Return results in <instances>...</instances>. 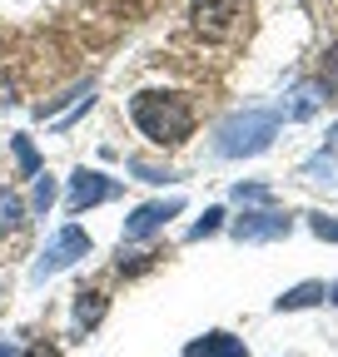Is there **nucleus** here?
Here are the masks:
<instances>
[{"label": "nucleus", "mask_w": 338, "mask_h": 357, "mask_svg": "<svg viewBox=\"0 0 338 357\" xmlns=\"http://www.w3.org/2000/svg\"><path fill=\"white\" fill-rule=\"evenodd\" d=\"M100 318H105V293H80V303H75V328H100Z\"/></svg>", "instance_id": "obj_10"}, {"label": "nucleus", "mask_w": 338, "mask_h": 357, "mask_svg": "<svg viewBox=\"0 0 338 357\" xmlns=\"http://www.w3.org/2000/svg\"><path fill=\"white\" fill-rule=\"evenodd\" d=\"M130 169L145 178V184H164V178H169V169H154V164H145V159H130Z\"/></svg>", "instance_id": "obj_15"}, {"label": "nucleus", "mask_w": 338, "mask_h": 357, "mask_svg": "<svg viewBox=\"0 0 338 357\" xmlns=\"http://www.w3.org/2000/svg\"><path fill=\"white\" fill-rule=\"evenodd\" d=\"M0 298H6V293H0Z\"/></svg>", "instance_id": "obj_24"}, {"label": "nucleus", "mask_w": 338, "mask_h": 357, "mask_svg": "<svg viewBox=\"0 0 338 357\" xmlns=\"http://www.w3.org/2000/svg\"><path fill=\"white\" fill-rule=\"evenodd\" d=\"M314 234H318V238H328V243H338V223L318 213V218H314Z\"/></svg>", "instance_id": "obj_18"}, {"label": "nucleus", "mask_w": 338, "mask_h": 357, "mask_svg": "<svg viewBox=\"0 0 338 357\" xmlns=\"http://www.w3.org/2000/svg\"><path fill=\"white\" fill-rule=\"evenodd\" d=\"M0 105H15V89H10L6 79H0Z\"/></svg>", "instance_id": "obj_21"}, {"label": "nucleus", "mask_w": 338, "mask_h": 357, "mask_svg": "<svg viewBox=\"0 0 338 357\" xmlns=\"http://www.w3.org/2000/svg\"><path fill=\"white\" fill-rule=\"evenodd\" d=\"M318 89H323V95H338V40L323 50V65H318Z\"/></svg>", "instance_id": "obj_12"}, {"label": "nucleus", "mask_w": 338, "mask_h": 357, "mask_svg": "<svg viewBox=\"0 0 338 357\" xmlns=\"http://www.w3.org/2000/svg\"><path fill=\"white\" fill-rule=\"evenodd\" d=\"M244 6L249 0H194V30L209 40H229L244 20Z\"/></svg>", "instance_id": "obj_4"}, {"label": "nucleus", "mask_w": 338, "mask_h": 357, "mask_svg": "<svg viewBox=\"0 0 338 357\" xmlns=\"http://www.w3.org/2000/svg\"><path fill=\"white\" fill-rule=\"evenodd\" d=\"M184 204L179 199H169V204H140L135 213H130V223H124V243H140V238H149V234H159L169 218H175Z\"/></svg>", "instance_id": "obj_6"}, {"label": "nucleus", "mask_w": 338, "mask_h": 357, "mask_svg": "<svg viewBox=\"0 0 338 357\" xmlns=\"http://www.w3.org/2000/svg\"><path fill=\"white\" fill-rule=\"evenodd\" d=\"M20 229H25V204H20L15 189L0 184V238H10V234H20Z\"/></svg>", "instance_id": "obj_9"}, {"label": "nucleus", "mask_w": 338, "mask_h": 357, "mask_svg": "<svg viewBox=\"0 0 338 357\" xmlns=\"http://www.w3.org/2000/svg\"><path fill=\"white\" fill-rule=\"evenodd\" d=\"M15 159H20V174H40V154L25 134H15Z\"/></svg>", "instance_id": "obj_13"}, {"label": "nucleus", "mask_w": 338, "mask_h": 357, "mask_svg": "<svg viewBox=\"0 0 338 357\" xmlns=\"http://www.w3.org/2000/svg\"><path fill=\"white\" fill-rule=\"evenodd\" d=\"M219 218H224V208H209V213L194 223V229H189V238H204V234H214V229H219Z\"/></svg>", "instance_id": "obj_16"}, {"label": "nucleus", "mask_w": 338, "mask_h": 357, "mask_svg": "<svg viewBox=\"0 0 338 357\" xmlns=\"http://www.w3.org/2000/svg\"><path fill=\"white\" fill-rule=\"evenodd\" d=\"M323 298H328V288H323V283H299V288H288V293L279 298V312L309 307V303H323Z\"/></svg>", "instance_id": "obj_11"}, {"label": "nucleus", "mask_w": 338, "mask_h": 357, "mask_svg": "<svg viewBox=\"0 0 338 357\" xmlns=\"http://www.w3.org/2000/svg\"><path fill=\"white\" fill-rule=\"evenodd\" d=\"M130 114H135L140 134L154 139L159 149H175V144H184L189 134H194V109H189L184 95H159V89H145V95H135Z\"/></svg>", "instance_id": "obj_1"}, {"label": "nucleus", "mask_w": 338, "mask_h": 357, "mask_svg": "<svg viewBox=\"0 0 338 357\" xmlns=\"http://www.w3.org/2000/svg\"><path fill=\"white\" fill-rule=\"evenodd\" d=\"M80 258H90V234H84V229H60V234H55V243L45 248V258L30 268V278H35V283H45V278L65 273V268H70V263H80Z\"/></svg>", "instance_id": "obj_3"}, {"label": "nucleus", "mask_w": 338, "mask_h": 357, "mask_svg": "<svg viewBox=\"0 0 338 357\" xmlns=\"http://www.w3.org/2000/svg\"><path fill=\"white\" fill-rule=\"evenodd\" d=\"M184 357H249V347L239 337H229V333H204V337H194L184 347Z\"/></svg>", "instance_id": "obj_8"}, {"label": "nucleus", "mask_w": 338, "mask_h": 357, "mask_svg": "<svg viewBox=\"0 0 338 357\" xmlns=\"http://www.w3.org/2000/svg\"><path fill=\"white\" fill-rule=\"evenodd\" d=\"M293 223L284 213H244L234 218V238L239 243H269V238H288Z\"/></svg>", "instance_id": "obj_7"}, {"label": "nucleus", "mask_w": 338, "mask_h": 357, "mask_svg": "<svg viewBox=\"0 0 338 357\" xmlns=\"http://www.w3.org/2000/svg\"><path fill=\"white\" fill-rule=\"evenodd\" d=\"M328 298H333V303H338V283H333V288H328Z\"/></svg>", "instance_id": "obj_23"}, {"label": "nucleus", "mask_w": 338, "mask_h": 357, "mask_svg": "<svg viewBox=\"0 0 338 357\" xmlns=\"http://www.w3.org/2000/svg\"><path fill=\"white\" fill-rule=\"evenodd\" d=\"M115 194H119L115 178H105V174H95V169H80V174L70 178V199H65V208H70V213H84V208H95V204L115 199Z\"/></svg>", "instance_id": "obj_5"}, {"label": "nucleus", "mask_w": 338, "mask_h": 357, "mask_svg": "<svg viewBox=\"0 0 338 357\" xmlns=\"http://www.w3.org/2000/svg\"><path fill=\"white\" fill-rule=\"evenodd\" d=\"M314 95H323L318 84H304V89H293V114H299V119H304V114H314V105H318Z\"/></svg>", "instance_id": "obj_14"}, {"label": "nucleus", "mask_w": 338, "mask_h": 357, "mask_svg": "<svg viewBox=\"0 0 338 357\" xmlns=\"http://www.w3.org/2000/svg\"><path fill=\"white\" fill-rule=\"evenodd\" d=\"M274 134H279V114H269V109H244V114H229V119L219 124V154H224V159L264 154Z\"/></svg>", "instance_id": "obj_2"}, {"label": "nucleus", "mask_w": 338, "mask_h": 357, "mask_svg": "<svg viewBox=\"0 0 338 357\" xmlns=\"http://www.w3.org/2000/svg\"><path fill=\"white\" fill-rule=\"evenodd\" d=\"M25 357H55V352H50V347H35V352H25Z\"/></svg>", "instance_id": "obj_22"}, {"label": "nucleus", "mask_w": 338, "mask_h": 357, "mask_svg": "<svg viewBox=\"0 0 338 357\" xmlns=\"http://www.w3.org/2000/svg\"><path fill=\"white\" fill-rule=\"evenodd\" d=\"M0 357H25V352H20L15 342H6V337H0Z\"/></svg>", "instance_id": "obj_20"}, {"label": "nucleus", "mask_w": 338, "mask_h": 357, "mask_svg": "<svg viewBox=\"0 0 338 357\" xmlns=\"http://www.w3.org/2000/svg\"><path fill=\"white\" fill-rule=\"evenodd\" d=\"M234 194H239V199H249V204H264V199H269V194H264V189H254V184H249V189H244V184H239V189H234Z\"/></svg>", "instance_id": "obj_19"}, {"label": "nucleus", "mask_w": 338, "mask_h": 357, "mask_svg": "<svg viewBox=\"0 0 338 357\" xmlns=\"http://www.w3.org/2000/svg\"><path fill=\"white\" fill-rule=\"evenodd\" d=\"M50 204H55V184H50V178H40V184H35V208L45 213Z\"/></svg>", "instance_id": "obj_17"}]
</instances>
